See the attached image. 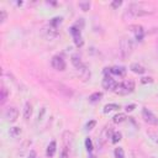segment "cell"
<instances>
[{
	"mask_svg": "<svg viewBox=\"0 0 158 158\" xmlns=\"http://www.w3.org/2000/svg\"><path fill=\"white\" fill-rule=\"evenodd\" d=\"M133 52V42L131 38L123 37L120 41V54L122 59H127Z\"/></svg>",
	"mask_w": 158,
	"mask_h": 158,
	"instance_id": "7a4b0ae2",
	"label": "cell"
},
{
	"mask_svg": "<svg viewBox=\"0 0 158 158\" xmlns=\"http://www.w3.org/2000/svg\"><path fill=\"white\" fill-rule=\"evenodd\" d=\"M110 73L114 74V75H117V77H125V74H126V68H125V67L115 65V67L110 68Z\"/></svg>",
	"mask_w": 158,
	"mask_h": 158,
	"instance_id": "7c38bea8",
	"label": "cell"
},
{
	"mask_svg": "<svg viewBox=\"0 0 158 158\" xmlns=\"http://www.w3.org/2000/svg\"><path fill=\"white\" fill-rule=\"evenodd\" d=\"M44 32H46L47 38H49V40H53V38H56V37L58 36V28L52 27L49 23H48V26L44 28Z\"/></svg>",
	"mask_w": 158,
	"mask_h": 158,
	"instance_id": "30bf717a",
	"label": "cell"
},
{
	"mask_svg": "<svg viewBox=\"0 0 158 158\" xmlns=\"http://www.w3.org/2000/svg\"><path fill=\"white\" fill-rule=\"evenodd\" d=\"M122 86H123L125 89H127L130 93H132V91L135 90V81H133L132 79H125V80L122 81Z\"/></svg>",
	"mask_w": 158,
	"mask_h": 158,
	"instance_id": "2e32d148",
	"label": "cell"
},
{
	"mask_svg": "<svg viewBox=\"0 0 158 158\" xmlns=\"http://www.w3.org/2000/svg\"><path fill=\"white\" fill-rule=\"evenodd\" d=\"M133 109H135V105H133V104H132V105H127V106H126V111H127V112H131Z\"/></svg>",
	"mask_w": 158,
	"mask_h": 158,
	"instance_id": "836d02e7",
	"label": "cell"
},
{
	"mask_svg": "<svg viewBox=\"0 0 158 158\" xmlns=\"http://www.w3.org/2000/svg\"><path fill=\"white\" fill-rule=\"evenodd\" d=\"M95 125H96V121H95V120H91V121H89V122L85 125V128H86V130H93V128L95 127Z\"/></svg>",
	"mask_w": 158,
	"mask_h": 158,
	"instance_id": "f546056e",
	"label": "cell"
},
{
	"mask_svg": "<svg viewBox=\"0 0 158 158\" xmlns=\"http://www.w3.org/2000/svg\"><path fill=\"white\" fill-rule=\"evenodd\" d=\"M101 98H102V93L96 91V93H93V94L89 96V100H90L91 102H96V101L101 100Z\"/></svg>",
	"mask_w": 158,
	"mask_h": 158,
	"instance_id": "7402d4cb",
	"label": "cell"
},
{
	"mask_svg": "<svg viewBox=\"0 0 158 158\" xmlns=\"http://www.w3.org/2000/svg\"><path fill=\"white\" fill-rule=\"evenodd\" d=\"M114 154H115V158H125V152H123V149L121 147L115 148Z\"/></svg>",
	"mask_w": 158,
	"mask_h": 158,
	"instance_id": "484cf974",
	"label": "cell"
},
{
	"mask_svg": "<svg viewBox=\"0 0 158 158\" xmlns=\"http://www.w3.org/2000/svg\"><path fill=\"white\" fill-rule=\"evenodd\" d=\"M0 91H1V96H0V99H1V100H0V104H1V105H4V104H5V101L7 100L9 91H7V89H6L4 85H1V90H0Z\"/></svg>",
	"mask_w": 158,
	"mask_h": 158,
	"instance_id": "d6986e66",
	"label": "cell"
},
{
	"mask_svg": "<svg viewBox=\"0 0 158 158\" xmlns=\"http://www.w3.org/2000/svg\"><path fill=\"white\" fill-rule=\"evenodd\" d=\"M63 142H64V146L69 148L72 146V143H73V133L69 132V131H65L63 133Z\"/></svg>",
	"mask_w": 158,
	"mask_h": 158,
	"instance_id": "5bb4252c",
	"label": "cell"
},
{
	"mask_svg": "<svg viewBox=\"0 0 158 158\" xmlns=\"http://www.w3.org/2000/svg\"><path fill=\"white\" fill-rule=\"evenodd\" d=\"M142 117H143L144 121H146L147 123H149V125H157V123H158L157 116H156L152 111H149L147 107H143V109H142Z\"/></svg>",
	"mask_w": 158,
	"mask_h": 158,
	"instance_id": "8992f818",
	"label": "cell"
},
{
	"mask_svg": "<svg viewBox=\"0 0 158 158\" xmlns=\"http://www.w3.org/2000/svg\"><path fill=\"white\" fill-rule=\"evenodd\" d=\"M130 31L135 35V38L138 41V42H141L142 40H143V37H144V30H143V27L141 26V25H130Z\"/></svg>",
	"mask_w": 158,
	"mask_h": 158,
	"instance_id": "9c48e42d",
	"label": "cell"
},
{
	"mask_svg": "<svg viewBox=\"0 0 158 158\" xmlns=\"http://www.w3.org/2000/svg\"><path fill=\"white\" fill-rule=\"evenodd\" d=\"M62 21H63L62 17H53V19L49 21V25H51L52 27H54V28H58V26L62 23Z\"/></svg>",
	"mask_w": 158,
	"mask_h": 158,
	"instance_id": "603a6c76",
	"label": "cell"
},
{
	"mask_svg": "<svg viewBox=\"0 0 158 158\" xmlns=\"http://www.w3.org/2000/svg\"><path fill=\"white\" fill-rule=\"evenodd\" d=\"M79 75H80V78H81L83 81H86V80L90 78V70L84 65V67L79 70Z\"/></svg>",
	"mask_w": 158,
	"mask_h": 158,
	"instance_id": "e0dca14e",
	"label": "cell"
},
{
	"mask_svg": "<svg viewBox=\"0 0 158 158\" xmlns=\"http://www.w3.org/2000/svg\"><path fill=\"white\" fill-rule=\"evenodd\" d=\"M111 142L112 143H117L118 141H121V138H122V135H121V132H118V131H115L114 133H112V136H111Z\"/></svg>",
	"mask_w": 158,
	"mask_h": 158,
	"instance_id": "d4e9b609",
	"label": "cell"
},
{
	"mask_svg": "<svg viewBox=\"0 0 158 158\" xmlns=\"http://www.w3.org/2000/svg\"><path fill=\"white\" fill-rule=\"evenodd\" d=\"M115 93H116L117 95H127V94H130V91H128L127 89H125V88L122 86V84L117 85V88H116Z\"/></svg>",
	"mask_w": 158,
	"mask_h": 158,
	"instance_id": "cb8c5ba5",
	"label": "cell"
},
{
	"mask_svg": "<svg viewBox=\"0 0 158 158\" xmlns=\"http://www.w3.org/2000/svg\"><path fill=\"white\" fill-rule=\"evenodd\" d=\"M157 51H158V44H157Z\"/></svg>",
	"mask_w": 158,
	"mask_h": 158,
	"instance_id": "8d00e7d4",
	"label": "cell"
},
{
	"mask_svg": "<svg viewBox=\"0 0 158 158\" xmlns=\"http://www.w3.org/2000/svg\"><path fill=\"white\" fill-rule=\"evenodd\" d=\"M49 84H51V89L56 90V93L59 94L60 96H63V98H72L73 96V90L69 86L60 84V83H53V81Z\"/></svg>",
	"mask_w": 158,
	"mask_h": 158,
	"instance_id": "3957f363",
	"label": "cell"
},
{
	"mask_svg": "<svg viewBox=\"0 0 158 158\" xmlns=\"http://www.w3.org/2000/svg\"><path fill=\"white\" fill-rule=\"evenodd\" d=\"M85 147H86V151L88 152H91L93 151V142H91V139L89 137L85 138Z\"/></svg>",
	"mask_w": 158,
	"mask_h": 158,
	"instance_id": "f1b7e54d",
	"label": "cell"
},
{
	"mask_svg": "<svg viewBox=\"0 0 158 158\" xmlns=\"http://www.w3.org/2000/svg\"><path fill=\"white\" fill-rule=\"evenodd\" d=\"M6 17H7L6 11H5V10H1V11H0V22H1V23H4V22H5V20H6Z\"/></svg>",
	"mask_w": 158,
	"mask_h": 158,
	"instance_id": "4dcf8cb0",
	"label": "cell"
},
{
	"mask_svg": "<svg viewBox=\"0 0 158 158\" xmlns=\"http://www.w3.org/2000/svg\"><path fill=\"white\" fill-rule=\"evenodd\" d=\"M90 158H96V157H95V156H91V157H90Z\"/></svg>",
	"mask_w": 158,
	"mask_h": 158,
	"instance_id": "d590c367",
	"label": "cell"
},
{
	"mask_svg": "<svg viewBox=\"0 0 158 158\" xmlns=\"http://www.w3.org/2000/svg\"><path fill=\"white\" fill-rule=\"evenodd\" d=\"M118 109H120V105H117V104H107V105L104 106V112L107 114V112H110V111L118 110Z\"/></svg>",
	"mask_w": 158,
	"mask_h": 158,
	"instance_id": "ffe728a7",
	"label": "cell"
},
{
	"mask_svg": "<svg viewBox=\"0 0 158 158\" xmlns=\"http://www.w3.org/2000/svg\"><path fill=\"white\" fill-rule=\"evenodd\" d=\"M156 9L153 5L151 4H146V2H133L131 5H128V7L126 9L125 14H123V19L127 20L128 19H135V17H141V16H147V15H152L154 14Z\"/></svg>",
	"mask_w": 158,
	"mask_h": 158,
	"instance_id": "6da1fadb",
	"label": "cell"
},
{
	"mask_svg": "<svg viewBox=\"0 0 158 158\" xmlns=\"http://www.w3.org/2000/svg\"><path fill=\"white\" fill-rule=\"evenodd\" d=\"M141 83H142V84H147V83H153V79H152L151 77H144V78H142V79H141Z\"/></svg>",
	"mask_w": 158,
	"mask_h": 158,
	"instance_id": "d6a6232c",
	"label": "cell"
},
{
	"mask_svg": "<svg viewBox=\"0 0 158 158\" xmlns=\"http://www.w3.org/2000/svg\"><path fill=\"white\" fill-rule=\"evenodd\" d=\"M32 115V105L30 102H26L25 106H23V117L25 120H28Z\"/></svg>",
	"mask_w": 158,
	"mask_h": 158,
	"instance_id": "ac0fdd59",
	"label": "cell"
},
{
	"mask_svg": "<svg viewBox=\"0 0 158 158\" xmlns=\"http://www.w3.org/2000/svg\"><path fill=\"white\" fill-rule=\"evenodd\" d=\"M79 7L83 10V11H88L90 9V2L89 1H80L79 2Z\"/></svg>",
	"mask_w": 158,
	"mask_h": 158,
	"instance_id": "83f0119b",
	"label": "cell"
},
{
	"mask_svg": "<svg viewBox=\"0 0 158 158\" xmlns=\"http://www.w3.org/2000/svg\"><path fill=\"white\" fill-rule=\"evenodd\" d=\"M130 69H131L133 73H136V74H143V73L146 72V68H144L143 65L138 64V63H132V64L130 65Z\"/></svg>",
	"mask_w": 158,
	"mask_h": 158,
	"instance_id": "9a60e30c",
	"label": "cell"
},
{
	"mask_svg": "<svg viewBox=\"0 0 158 158\" xmlns=\"http://www.w3.org/2000/svg\"><path fill=\"white\" fill-rule=\"evenodd\" d=\"M28 158H37V157H36V152H35V151H31Z\"/></svg>",
	"mask_w": 158,
	"mask_h": 158,
	"instance_id": "e575fe53",
	"label": "cell"
},
{
	"mask_svg": "<svg viewBox=\"0 0 158 158\" xmlns=\"http://www.w3.org/2000/svg\"><path fill=\"white\" fill-rule=\"evenodd\" d=\"M56 151H57V143H56V141H51L49 144L47 146V149H46L47 157H48V158H52V157L54 156Z\"/></svg>",
	"mask_w": 158,
	"mask_h": 158,
	"instance_id": "4fadbf2b",
	"label": "cell"
},
{
	"mask_svg": "<svg viewBox=\"0 0 158 158\" xmlns=\"http://www.w3.org/2000/svg\"><path fill=\"white\" fill-rule=\"evenodd\" d=\"M126 115L125 114H117V115H115L114 117H112V121L115 122V123H121V122H123V121H126Z\"/></svg>",
	"mask_w": 158,
	"mask_h": 158,
	"instance_id": "44dd1931",
	"label": "cell"
},
{
	"mask_svg": "<svg viewBox=\"0 0 158 158\" xmlns=\"http://www.w3.org/2000/svg\"><path fill=\"white\" fill-rule=\"evenodd\" d=\"M69 32L72 33L73 36V40H74V43L77 47H81L84 44V40L81 37V30L79 27H77L75 25H73L70 28H69Z\"/></svg>",
	"mask_w": 158,
	"mask_h": 158,
	"instance_id": "277c9868",
	"label": "cell"
},
{
	"mask_svg": "<svg viewBox=\"0 0 158 158\" xmlns=\"http://www.w3.org/2000/svg\"><path fill=\"white\" fill-rule=\"evenodd\" d=\"M51 65H52L56 70H58V72H63V70L65 69V62H64V59H63L60 56H54V57H52Z\"/></svg>",
	"mask_w": 158,
	"mask_h": 158,
	"instance_id": "52a82bcc",
	"label": "cell"
},
{
	"mask_svg": "<svg viewBox=\"0 0 158 158\" xmlns=\"http://www.w3.org/2000/svg\"><path fill=\"white\" fill-rule=\"evenodd\" d=\"M121 5H122V1H121V0H115V1L111 2V6H112L114 9H117V7H120Z\"/></svg>",
	"mask_w": 158,
	"mask_h": 158,
	"instance_id": "1f68e13d",
	"label": "cell"
},
{
	"mask_svg": "<svg viewBox=\"0 0 158 158\" xmlns=\"http://www.w3.org/2000/svg\"><path fill=\"white\" fill-rule=\"evenodd\" d=\"M102 88L110 91H115L117 88V83L114 78H111L110 75H105L102 79Z\"/></svg>",
	"mask_w": 158,
	"mask_h": 158,
	"instance_id": "ba28073f",
	"label": "cell"
},
{
	"mask_svg": "<svg viewBox=\"0 0 158 158\" xmlns=\"http://www.w3.org/2000/svg\"><path fill=\"white\" fill-rule=\"evenodd\" d=\"M4 117L9 122H15L17 120V117H19V110L15 106H9L4 111Z\"/></svg>",
	"mask_w": 158,
	"mask_h": 158,
	"instance_id": "5b68a950",
	"label": "cell"
},
{
	"mask_svg": "<svg viewBox=\"0 0 158 158\" xmlns=\"http://www.w3.org/2000/svg\"><path fill=\"white\" fill-rule=\"evenodd\" d=\"M20 135H21V128L20 127H12V128H10V136L17 137Z\"/></svg>",
	"mask_w": 158,
	"mask_h": 158,
	"instance_id": "4316f807",
	"label": "cell"
},
{
	"mask_svg": "<svg viewBox=\"0 0 158 158\" xmlns=\"http://www.w3.org/2000/svg\"><path fill=\"white\" fill-rule=\"evenodd\" d=\"M70 60H72V64H73L78 70H80V69L84 67V63H83L81 58H80L78 54H73V56L70 57Z\"/></svg>",
	"mask_w": 158,
	"mask_h": 158,
	"instance_id": "8fae6325",
	"label": "cell"
}]
</instances>
